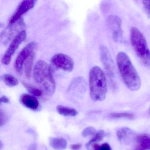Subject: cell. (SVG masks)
Here are the masks:
<instances>
[{
    "mask_svg": "<svg viewBox=\"0 0 150 150\" xmlns=\"http://www.w3.org/2000/svg\"><path fill=\"white\" fill-rule=\"evenodd\" d=\"M138 145L147 150H150V135L141 134L136 137Z\"/></svg>",
    "mask_w": 150,
    "mask_h": 150,
    "instance_id": "16",
    "label": "cell"
},
{
    "mask_svg": "<svg viewBox=\"0 0 150 150\" xmlns=\"http://www.w3.org/2000/svg\"><path fill=\"white\" fill-rule=\"evenodd\" d=\"M34 58H35V53L34 52L27 58L24 64L25 74L27 78H30L31 76L32 67Z\"/></svg>",
    "mask_w": 150,
    "mask_h": 150,
    "instance_id": "15",
    "label": "cell"
},
{
    "mask_svg": "<svg viewBox=\"0 0 150 150\" xmlns=\"http://www.w3.org/2000/svg\"><path fill=\"white\" fill-rule=\"evenodd\" d=\"M56 111L59 114L65 116H75L78 114L76 109L61 105L56 107Z\"/></svg>",
    "mask_w": 150,
    "mask_h": 150,
    "instance_id": "17",
    "label": "cell"
},
{
    "mask_svg": "<svg viewBox=\"0 0 150 150\" xmlns=\"http://www.w3.org/2000/svg\"><path fill=\"white\" fill-rule=\"evenodd\" d=\"M8 121V116L7 115V113L1 109L0 110V126L2 127L4 125H5Z\"/></svg>",
    "mask_w": 150,
    "mask_h": 150,
    "instance_id": "24",
    "label": "cell"
},
{
    "mask_svg": "<svg viewBox=\"0 0 150 150\" xmlns=\"http://www.w3.org/2000/svg\"><path fill=\"white\" fill-rule=\"evenodd\" d=\"M51 63L56 68L66 72H71L74 69L73 59L64 54H57L54 55L51 59Z\"/></svg>",
    "mask_w": 150,
    "mask_h": 150,
    "instance_id": "8",
    "label": "cell"
},
{
    "mask_svg": "<svg viewBox=\"0 0 150 150\" xmlns=\"http://www.w3.org/2000/svg\"><path fill=\"white\" fill-rule=\"evenodd\" d=\"M50 146L55 150H63L67 147V142L63 138L51 137L49 140Z\"/></svg>",
    "mask_w": 150,
    "mask_h": 150,
    "instance_id": "14",
    "label": "cell"
},
{
    "mask_svg": "<svg viewBox=\"0 0 150 150\" xmlns=\"http://www.w3.org/2000/svg\"><path fill=\"white\" fill-rule=\"evenodd\" d=\"M105 131L103 130H100L97 132L95 135L93 136L92 138L91 139L90 141L86 144V146L88 149H89L90 146L93 144L96 143L97 142L102 140L105 136Z\"/></svg>",
    "mask_w": 150,
    "mask_h": 150,
    "instance_id": "20",
    "label": "cell"
},
{
    "mask_svg": "<svg viewBox=\"0 0 150 150\" xmlns=\"http://www.w3.org/2000/svg\"><path fill=\"white\" fill-rule=\"evenodd\" d=\"M23 85L25 87L31 95L34 96L36 98L41 97L43 95V93H44L41 89H38L37 87L33 86L24 82L23 83Z\"/></svg>",
    "mask_w": 150,
    "mask_h": 150,
    "instance_id": "19",
    "label": "cell"
},
{
    "mask_svg": "<svg viewBox=\"0 0 150 150\" xmlns=\"http://www.w3.org/2000/svg\"><path fill=\"white\" fill-rule=\"evenodd\" d=\"M26 37V32L25 30H23L13 38L8 49L2 57L1 62L2 64L5 65L9 64L11 57L19 45L25 40Z\"/></svg>",
    "mask_w": 150,
    "mask_h": 150,
    "instance_id": "6",
    "label": "cell"
},
{
    "mask_svg": "<svg viewBox=\"0 0 150 150\" xmlns=\"http://www.w3.org/2000/svg\"><path fill=\"white\" fill-rule=\"evenodd\" d=\"M109 116L111 118H127L130 120L134 118V115L133 114L129 113H113L110 114Z\"/></svg>",
    "mask_w": 150,
    "mask_h": 150,
    "instance_id": "21",
    "label": "cell"
},
{
    "mask_svg": "<svg viewBox=\"0 0 150 150\" xmlns=\"http://www.w3.org/2000/svg\"><path fill=\"white\" fill-rule=\"evenodd\" d=\"M82 144L78 143L72 144L70 146V148L72 150H79L82 147Z\"/></svg>",
    "mask_w": 150,
    "mask_h": 150,
    "instance_id": "26",
    "label": "cell"
},
{
    "mask_svg": "<svg viewBox=\"0 0 150 150\" xmlns=\"http://www.w3.org/2000/svg\"><path fill=\"white\" fill-rule=\"evenodd\" d=\"M38 44L36 42L34 41L31 42L26 45L20 52L14 63L15 70L17 73L19 74H22L25 62L32 53L34 52Z\"/></svg>",
    "mask_w": 150,
    "mask_h": 150,
    "instance_id": "7",
    "label": "cell"
},
{
    "mask_svg": "<svg viewBox=\"0 0 150 150\" xmlns=\"http://www.w3.org/2000/svg\"><path fill=\"white\" fill-rule=\"evenodd\" d=\"M33 76L37 84L45 94L51 96L55 90V83L50 67L44 61L39 60L34 66Z\"/></svg>",
    "mask_w": 150,
    "mask_h": 150,
    "instance_id": "3",
    "label": "cell"
},
{
    "mask_svg": "<svg viewBox=\"0 0 150 150\" xmlns=\"http://www.w3.org/2000/svg\"><path fill=\"white\" fill-rule=\"evenodd\" d=\"M107 27L112 33V38L116 42L122 39V32L121 29L122 20L116 16L112 15L107 17L106 19Z\"/></svg>",
    "mask_w": 150,
    "mask_h": 150,
    "instance_id": "10",
    "label": "cell"
},
{
    "mask_svg": "<svg viewBox=\"0 0 150 150\" xmlns=\"http://www.w3.org/2000/svg\"><path fill=\"white\" fill-rule=\"evenodd\" d=\"M118 140L125 144H129L136 139L135 134L134 130L128 127H122L119 129L117 132Z\"/></svg>",
    "mask_w": 150,
    "mask_h": 150,
    "instance_id": "12",
    "label": "cell"
},
{
    "mask_svg": "<svg viewBox=\"0 0 150 150\" xmlns=\"http://www.w3.org/2000/svg\"><path fill=\"white\" fill-rule=\"evenodd\" d=\"M92 150H112L111 146L108 144H103L101 145H99L96 143L92 144Z\"/></svg>",
    "mask_w": 150,
    "mask_h": 150,
    "instance_id": "23",
    "label": "cell"
},
{
    "mask_svg": "<svg viewBox=\"0 0 150 150\" xmlns=\"http://www.w3.org/2000/svg\"><path fill=\"white\" fill-rule=\"evenodd\" d=\"M90 95L96 102L104 100L107 92V79L105 72L97 66L92 68L89 74Z\"/></svg>",
    "mask_w": 150,
    "mask_h": 150,
    "instance_id": "2",
    "label": "cell"
},
{
    "mask_svg": "<svg viewBox=\"0 0 150 150\" xmlns=\"http://www.w3.org/2000/svg\"><path fill=\"white\" fill-rule=\"evenodd\" d=\"M116 62L126 86L130 91H138L141 86V78L128 55L124 52H119L117 54Z\"/></svg>",
    "mask_w": 150,
    "mask_h": 150,
    "instance_id": "1",
    "label": "cell"
},
{
    "mask_svg": "<svg viewBox=\"0 0 150 150\" xmlns=\"http://www.w3.org/2000/svg\"><path fill=\"white\" fill-rule=\"evenodd\" d=\"M20 103L23 105L33 111L38 110L40 105L36 97L31 94L23 93L19 98Z\"/></svg>",
    "mask_w": 150,
    "mask_h": 150,
    "instance_id": "13",
    "label": "cell"
},
{
    "mask_svg": "<svg viewBox=\"0 0 150 150\" xmlns=\"http://www.w3.org/2000/svg\"><path fill=\"white\" fill-rule=\"evenodd\" d=\"M134 150H147L143 148L142 147L140 146V145H138L136 146V147L134 149Z\"/></svg>",
    "mask_w": 150,
    "mask_h": 150,
    "instance_id": "29",
    "label": "cell"
},
{
    "mask_svg": "<svg viewBox=\"0 0 150 150\" xmlns=\"http://www.w3.org/2000/svg\"><path fill=\"white\" fill-rule=\"evenodd\" d=\"M25 26L23 20L22 18L13 23L9 24V26L3 30L1 35V40L4 44H7L12 38H15Z\"/></svg>",
    "mask_w": 150,
    "mask_h": 150,
    "instance_id": "9",
    "label": "cell"
},
{
    "mask_svg": "<svg viewBox=\"0 0 150 150\" xmlns=\"http://www.w3.org/2000/svg\"><path fill=\"white\" fill-rule=\"evenodd\" d=\"M101 62L110 79V83L114 88L116 87V76L114 63L112 59L109 50L105 46L102 45L100 49Z\"/></svg>",
    "mask_w": 150,
    "mask_h": 150,
    "instance_id": "5",
    "label": "cell"
},
{
    "mask_svg": "<svg viewBox=\"0 0 150 150\" xmlns=\"http://www.w3.org/2000/svg\"><path fill=\"white\" fill-rule=\"evenodd\" d=\"M36 149H37V144H31L28 149V150H36Z\"/></svg>",
    "mask_w": 150,
    "mask_h": 150,
    "instance_id": "28",
    "label": "cell"
},
{
    "mask_svg": "<svg viewBox=\"0 0 150 150\" xmlns=\"http://www.w3.org/2000/svg\"><path fill=\"white\" fill-rule=\"evenodd\" d=\"M130 39L134 51L143 62L150 56V50L144 35L136 27H133L130 30Z\"/></svg>",
    "mask_w": 150,
    "mask_h": 150,
    "instance_id": "4",
    "label": "cell"
},
{
    "mask_svg": "<svg viewBox=\"0 0 150 150\" xmlns=\"http://www.w3.org/2000/svg\"><path fill=\"white\" fill-rule=\"evenodd\" d=\"M142 2L145 8L150 13V0H142Z\"/></svg>",
    "mask_w": 150,
    "mask_h": 150,
    "instance_id": "25",
    "label": "cell"
},
{
    "mask_svg": "<svg viewBox=\"0 0 150 150\" xmlns=\"http://www.w3.org/2000/svg\"><path fill=\"white\" fill-rule=\"evenodd\" d=\"M37 0H23L9 21L13 23L21 18L22 16L34 7Z\"/></svg>",
    "mask_w": 150,
    "mask_h": 150,
    "instance_id": "11",
    "label": "cell"
},
{
    "mask_svg": "<svg viewBox=\"0 0 150 150\" xmlns=\"http://www.w3.org/2000/svg\"><path fill=\"white\" fill-rule=\"evenodd\" d=\"M97 133L96 129L93 127H89L84 129L82 132V136L83 137H87L91 136H94Z\"/></svg>",
    "mask_w": 150,
    "mask_h": 150,
    "instance_id": "22",
    "label": "cell"
},
{
    "mask_svg": "<svg viewBox=\"0 0 150 150\" xmlns=\"http://www.w3.org/2000/svg\"><path fill=\"white\" fill-rule=\"evenodd\" d=\"M1 103H8L9 102V100L5 96H3L1 98Z\"/></svg>",
    "mask_w": 150,
    "mask_h": 150,
    "instance_id": "27",
    "label": "cell"
},
{
    "mask_svg": "<svg viewBox=\"0 0 150 150\" xmlns=\"http://www.w3.org/2000/svg\"><path fill=\"white\" fill-rule=\"evenodd\" d=\"M1 79L4 83L9 87H13L17 85L18 83V79L15 77L9 74H4L2 75Z\"/></svg>",
    "mask_w": 150,
    "mask_h": 150,
    "instance_id": "18",
    "label": "cell"
}]
</instances>
